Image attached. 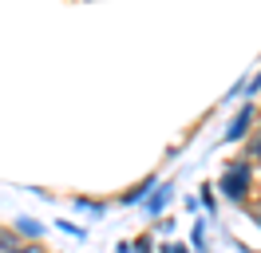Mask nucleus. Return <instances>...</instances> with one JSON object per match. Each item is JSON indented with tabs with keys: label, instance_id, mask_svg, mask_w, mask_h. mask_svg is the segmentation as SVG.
I'll use <instances>...</instances> for the list:
<instances>
[{
	"label": "nucleus",
	"instance_id": "1",
	"mask_svg": "<svg viewBox=\"0 0 261 253\" xmlns=\"http://www.w3.org/2000/svg\"><path fill=\"white\" fill-rule=\"evenodd\" d=\"M249 182H253V166H249L245 158H233V162H226V170H222V178H218V190L226 194L229 202H245Z\"/></svg>",
	"mask_w": 261,
	"mask_h": 253
},
{
	"label": "nucleus",
	"instance_id": "2",
	"mask_svg": "<svg viewBox=\"0 0 261 253\" xmlns=\"http://www.w3.org/2000/svg\"><path fill=\"white\" fill-rule=\"evenodd\" d=\"M249 127H253V107L245 103L238 115H233V123H229V131H226V142H242L245 135H249Z\"/></svg>",
	"mask_w": 261,
	"mask_h": 253
},
{
	"label": "nucleus",
	"instance_id": "3",
	"mask_svg": "<svg viewBox=\"0 0 261 253\" xmlns=\"http://www.w3.org/2000/svg\"><path fill=\"white\" fill-rule=\"evenodd\" d=\"M170 198H174V186H170V182L154 186V194L147 198V214H150V218H159V214H163L166 206H170Z\"/></svg>",
	"mask_w": 261,
	"mask_h": 253
},
{
	"label": "nucleus",
	"instance_id": "4",
	"mask_svg": "<svg viewBox=\"0 0 261 253\" xmlns=\"http://www.w3.org/2000/svg\"><path fill=\"white\" fill-rule=\"evenodd\" d=\"M150 194H154V178H143L135 190H127V194H123V206H147Z\"/></svg>",
	"mask_w": 261,
	"mask_h": 253
},
{
	"label": "nucleus",
	"instance_id": "5",
	"mask_svg": "<svg viewBox=\"0 0 261 253\" xmlns=\"http://www.w3.org/2000/svg\"><path fill=\"white\" fill-rule=\"evenodd\" d=\"M0 253H24V237L16 230H0Z\"/></svg>",
	"mask_w": 261,
	"mask_h": 253
},
{
	"label": "nucleus",
	"instance_id": "6",
	"mask_svg": "<svg viewBox=\"0 0 261 253\" xmlns=\"http://www.w3.org/2000/svg\"><path fill=\"white\" fill-rule=\"evenodd\" d=\"M16 234L20 237H36V241H40V237H44V225H40L36 218H16Z\"/></svg>",
	"mask_w": 261,
	"mask_h": 253
},
{
	"label": "nucleus",
	"instance_id": "7",
	"mask_svg": "<svg viewBox=\"0 0 261 253\" xmlns=\"http://www.w3.org/2000/svg\"><path fill=\"white\" fill-rule=\"evenodd\" d=\"M75 206H80L83 214H91V218H103V214H107V206H103V202H91V198H80Z\"/></svg>",
	"mask_w": 261,
	"mask_h": 253
},
{
	"label": "nucleus",
	"instance_id": "8",
	"mask_svg": "<svg viewBox=\"0 0 261 253\" xmlns=\"http://www.w3.org/2000/svg\"><path fill=\"white\" fill-rule=\"evenodd\" d=\"M135 253H150V237H139V241H135Z\"/></svg>",
	"mask_w": 261,
	"mask_h": 253
},
{
	"label": "nucleus",
	"instance_id": "9",
	"mask_svg": "<svg viewBox=\"0 0 261 253\" xmlns=\"http://www.w3.org/2000/svg\"><path fill=\"white\" fill-rule=\"evenodd\" d=\"M159 253H190V249H186V245H163Z\"/></svg>",
	"mask_w": 261,
	"mask_h": 253
},
{
	"label": "nucleus",
	"instance_id": "10",
	"mask_svg": "<svg viewBox=\"0 0 261 253\" xmlns=\"http://www.w3.org/2000/svg\"><path fill=\"white\" fill-rule=\"evenodd\" d=\"M253 142H261V131H257V139H253Z\"/></svg>",
	"mask_w": 261,
	"mask_h": 253
},
{
	"label": "nucleus",
	"instance_id": "11",
	"mask_svg": "<svg viewBox=\"0 0 261 253\" xmlns=\"http://www.w3.org/2000/svg\"><path fill=\"white\" fill-rule=\"evenodd\" d=\"M257 225H261V214H257Z\"/></svg>",
	"mask_w": 261,
	"mask_h": 253
}]
</instances>
